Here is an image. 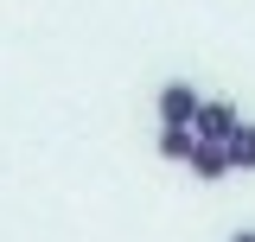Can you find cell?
<instances>
[{
	"label": "cell",
	"instance_id": "cell-3",
	"mask_svg": "<svg viewBox=\"0 0 255 242\" xmlns=\"http://www.w3.org/2000/svg\"><path fill=\"white\" fill-rule=\"evenodd\" d=\"M185 166H191V179H204V185L230 179V159H223V140H191Z\"/></svg>",
	"mask_w": 255,
	"mask_h": 242
},
{
	"label": "cell",
	"instance_id": "cell-1",
	"mask_svg": "<svg viewBox=\"0 0 255 242\" xmlns=\"http://www.w3.org/2000/svg\"><path fill=\"white\" fill-rule=\"evenodd\" d=\"M198 102H204V96L191 90V83H166V90H159V127H191V115H198Z\"/></svg>",
	"mask_w": 255,
	"mask_h": 242
},
{
	"label": "cell",
	"instance_id": "cell-4",
	"mask_svg": "<svg viewBox=\"0 0 255 242\" xmlns=\"http://www.w3.org/2000/svg\"><path fill=\"white\" fill-rule=\"evenodd\" d=\"M223 159H230V172H255V121H236V127H230Z\"/></svg>",
	"mask_w": 255,
	"mask_h": 242
},
{
	"label": "cell",
	"instance_id": "cell-5",
	"mask_svg": "<svg viewBox=\"0 0 255 242\" xmlns=\"http://www.w3.org/2000/svg\"><path fill=\"white\" fill-rule=\"evenodd\" d=\"M191 140H198L191 127H159V140H153V147H159V159H185Z\"/></svg>",
	"mask_w": 255,
	"mask_h": 242
},
{
	"label": "cell",
	"instance_id": "cell-2",
	"mask_svg": "<svg viewBox=\"0 0 255 242\" xmlns=\"http://www.w3.org/2000/svg\"><path fill=\"white\" fill-rule=\"evenodd\" d=\"M236 102H198V115H191V134L198 140H230V127H236Z\"/></svg>",
	"mask_w": 255,
	"mask_h": 242
},
{
	"label": "cell",
	"instance_id": "cell-6",
	"mask_svg": "<svg viewBox=\"0 0 255 242\" xmlns=\"http://www.w3.org/2000/svg\"><path fill=\"white\" fill-rule=\"evenodd\" d=\"M230 242H255V230H236V236H230Z\"/></svg>",
	"mask_w": 255,
	"mask_h": 242
}]
</instances>
